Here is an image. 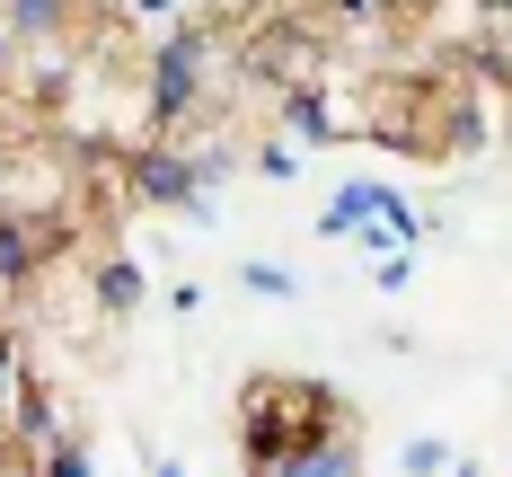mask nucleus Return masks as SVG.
<instances>
[{
	"label": "nucleus",
	"mask_w": 512,
	"mask_h": 477,
	"mask_svg": "<svg viewBox=\"0 0 512 477\" xmlns=\"http://www.w3.org/2000/svg\"><path fill=\"white\" fill-rule=\"evenodd\" d=\"M221 62H230V27H212V18H177V27H159L151 53H142V98H133L142 133H186V124L212 106Z\"/></svg>",
	"instance_id": "nucleus-1"
},
{
	"label": "nucleus",
	"mask_w": 512,
	"mask_h": 477,
	"mask_svg": "<svg viewBox=\"0 0 512 477\" xmlns=\"http://www.w3.org/2000/svg\"><path fill=\"white\" fill-rule=\"evenodd\" d=\"M318 424H345V398L327 389V380H274V371H256L248 389H239V451H248V477H265L301 433Z\"/></svg>",
	"instance_id": "nucleus-2"
},
{
	"label": "nucleus",
	"mask_w": 512,
	"mask_h": 477,
	"mask_svg": "<svg viewBox=\"0 0 512 477\" xmlns=\"http://www.w3.org/2000/svg\"><path fill=\"white\" fill-rule=\"evenodd\" d=\"M124 195L142 212H177V221H186V212L204 204V177H195V159H186L177 133H142V142L124 151Z\"/></svg>",
	"instance_id": "nucleus-3"
},
{
	"label": "nucleus",
	"mask_w": 512,
	"mask_h": 477,
	"mask_svg": "<svg viewBox=\"0 0 512 477\" xmlns=\"http://www.w3.org/2000/svg\"><path fill=\"white\" fill-rule=\"evenodd\" d=\"M265 477H362V433L354 424H318V433H301Z\"/></svg>",
	"instance_id": "nucleus-4"
},
{
	"label": "nucleus",
	"mask_w": 512,
	"mask_h": 477,
	"mask_svg": "<svg viewBox=\"0 0 512 477\" xmlns=\"http://www.w3.org/2000/svg\"><path fill=\"white\" fill-rule=\"evenodd\" d=\"M274 133H292L301 151H327V142L345 133V115L327 106V89H309V80H283V89H274Z\"/></svg>",
	"instance_id": "nucleus-5"
},
{
	"label": "nucleus",
	"mask_w": 512,
	"mask_h": 477,
	"mask_svg": "<svg viewBox=\"0 0 512 477\" xmlns=\"http://www.w3.org/2000/svg\"><path fill=\"white\" fill-rule=\"evenodd\" d=\"M89 301H98V318H133L151 301V265L142 257H89Z\"/></svg>",
	"instance_id": "nucleus-6"
},
{
	"label": "nucleus",
	"mask_w": 512,
	"mask_h": 477,
	"mask_svg": "<svg viewBox=\"0 0 512 477\" xmlns=\"http://www.w3.org/2000/svg\"><path fill=\"white\" fill-rule=\"evenodd\" d=\"M71 424H62V407H53V389L45 380H18L9 389V442L18 451H45V442H62Z\"/></svg>",
	"instance_id": "nucleus-7"
},
{
	"label": "nucleus",
	"mask_w": 512,
	"mask_h": 477,
	"mask_svg": "<svg viewBox=\"0 0 512 477\" xmlns=\"http://www.w3.org/2000/svg\"><path fill=\"white\" fill-rule=\"evenodd\" d=\"M380 195H389V177H345V186L318 204V239H354L362 221L380 212Z\"/></svg>",
	"instance_id": "nucleus-8"
},
{
	"label": "nucleus",
	"mask_w": 512,
	"mask_h": 477,
	"mask_svg": "<svg viewBox=\"0 0 512 477\" xmlns=\"http://www.w3.org/2000/svg\"><path fill=\"white\" fill-rule=\"evenodd\" d=\"M0 18H9V36H18V45H71L80 0H0Z\"/></svg>",
	"instance_id": "nucleus-9"
},
{
	"label": "nucleus",
	"mask_w": 512,
	"mask_h": 477,
	"mask_svg": "<svg viewBox=\"0 0 512 477\" xmlns=\"http://www.w3.org/2000/svg\"><path fill=\"white\" fill-rule=\"evenodd\" d=\"M36 469L27 477H98V451L80 442V433H62V442H45V451H27Z\"/></svg>",
	"instance_id": "nucleus-10"
},
{
	"label": "nucleus",
	"mask_w": 512,
	"mask_h": 477,
	"mask_svg": "<svg viewBox=\"0 0 512 477\" xmlns=\"http://www.w3.org/2000/svg\"><path fill=\"white\" fill-rule=\"evenodd\" d=\"M301 142H292V133H265V142H256V151H248V168H256V177H265V186H292V177H301Z\"/></svg>",
	"instance_id": "nucleus-11"
},
{
	"label": "nucleus",
	"mask_w": 512,
	"mask_h": 477,
	"mask_svg": "<svg viewBox=\"0 0 512 477\" xmlns=\"http://www.w3.org/2000/svg\"><path fill=\"white\" fill-rule=\"evenodd\" d=\"M177 142H186V133H177ZM186 159H195V177H204V186H230V177L248 168V151H239V142H221V133H212V142H186Z\"/></svg>",
	"instance_id": "nucleus-12"
},
{
	"label": "nucleus",
	"mask_w": 512,
	"mask_h": 477,
	"mask_svg": "<svg viewBox=\"0 0 512 477\" xmlns=\"http://www.w3.org/2000/svg\"><path fill=\"white\" fill-rule=\"evenodd\" d=\"M239 292H256V301H292V292H301V274H292V265H274V257H248V265H239Z\"/></svg>",
	"instance_id": "nucleus-13"
},
{
	"label": "nucleus",
	"mask_w": 512,
	"mask_h": 477,
	"mask_svg": "<svg viewBox=\"0 0 512 477\" xmlns=\"http://www.w3.org/2000/svg\"><path fill=\"white\" fill-rule=\"evenodd\" d=\"M451 469V442H442V433H407V442H398V477H442Z\"/></svg>",
	"instance_id": "nucleus-14"
},
{
	"label": "nucleus",
	"mask_w": 512,
	"mask_h": 477,
	"mask_svg": "<svg viewBox=\"0 0 512 477\" xmlns=\"http://www.w3.org/2000/svg\"><path fill=\"white\" fill-rule=\"evenodd\" d=\"M133 27H177V18H212V0H115Z\"/></svg>",
	"instance_id": "nucleus-15"
},
{
	"label": "nucleus",
	"mask_w": 512,
	"mask_h": 477,
	"mask_svg": "<svg viewBox=\"0 0 512 477\" xmlns=\"http://www.w3.org/2000/svg\"><path fill=\"white\" fill-rule=\"evenodd\" d=\"M371 283H380V292L398 301V292L415 283V248H389V257H371Z\"/></svg>",
	"instance_id": "nucleus-16"
},
{
	"label": "nucleus",
	"mask_w": 512,
	"mask_h": 477,
	"mask_svg": "<svg viewBox=\"0 0 512 477\" xmlns=\"http://www.w3.org/2000/svg\"><path fill=\"white\" fill-rule=\"evenodd\" d=\"M18 380H27V345H18V336H9V327H0V398H9V389H18Z\"/></svg>",
	"instance_id": "nucleus-17"
},
{
	"label": "nucleus",
	"mask_w": 512,
	"mask_h": 477,
	"mask_svg": "<svg viewBox=\"0 0 512 477\" xmlns=\"http://www.w3.org/2000/svg\"><path fill=\"white\" fill-rule=\"evenodd\" d=\"M18 53H27V45H18V36H9V18H0V80L18 71Z\"/></svg>",
	"instance_id": "nucleus-18"
},
{
	"label": "nucleus",
	"mask_w": 512,
	"mask_h": 477,
	"mask_svg": "<svg viewBox=\"0 0 512 477\" xmlns=\"http://www.w3.org/2000/svg\"><path fill=\"white\" fill-rule=\"evenodd\" d=\"M477 18L486 27H512V0H477Z\"/></svg>",
	"instance_id": "nucleus-19"
},
{
	"label": "nucleus",
	"mask_w": 512,
	"mask_h": 477,
	"mask_svg": "<svg viewBox=\"0 0 512 477\" xmlns=\"http://www.w3.org/2000/svg\"><path fill=\"white\" fill-rule=\"evenodd\" d=\"M442 477H486V460H468V451H451V469Z\"/></svg>",
	"instance_id": "nucleus-20"
},
{
	"label": "nucleus",
	"mask_w": 512,
	"mask_h": 477,
	"mask_svg": "<svg viewBox=\"0 0 512 477\" xmlns=\"http://www.w3.org/2000/svg\"><path fill=\"white\" fill-rule=\"evenodd\" d=\"M151 477H186V460H151Z\"/></svg>",
	"instance_id": "nucleus-21"
},
{
	"label": "nucleus",
	"mask_w": 512,
	"mask_h": 477,
	"mask_svg": "<svg viewBox=\"0 0 512 477\" xmlns=\"http://www.w3.org/2000/svg\"><path fill=\"white\" fill-rule=\"evenodd\" d=\"M336 9H354V18H371V9H380V0H336Z\"/></svg>",
	"instance_id": "nucleus-22"
},
{
	"label": "nucleus",
	"mask_w": 512,
	"mask_h": 477,
	"mask_svg": "<svg viewBox=\"0 0 512 477\" xmlns=\"http://www.w3.org/2000/svg\"><path fill=\"white\" fill-rule=\"evenodd\" d=\"M0 115H9V80H0Z\"/></svg>",
	"instance_id": "nucleus-23"
}]
</instances>
